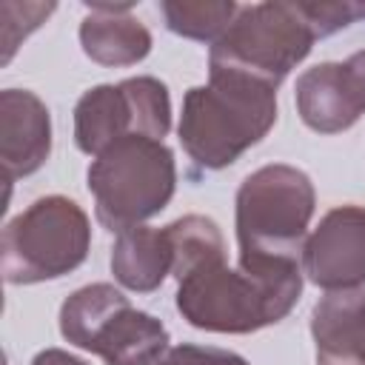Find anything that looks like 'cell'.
<instances>
[{
	"label": "cell",
	"mask_w": 365,
	"mask_h": 365,
	"mask_svg": "<svg viewBox=\"0 0 365 365\" xmlns=\"http://www.w3.org/2000/svg\"><path fill=\"white\" fill-rule=\"evenodd\" d=\"M302 294V265L277 259L205 262L177 282V311L200 331L254 334L291 314Z\"/></svg>",
	"instance_id": "6da1fadb"
},
{
	"label": "cell",
	"mask_w": 365,
	"mask_h": 365,
	"mask_svg": "<svg viewBox=\"0 0 365 365\" xmlns=\"http://www.w3.org/2000/svg\"><path fill=\"white\" fill-rule=\"evenodd\" d=\"M208 74V86L185 91L177 134L197 168L220 171L274 128L277 88L237 71Z\"/></svg>",
	"instance_id": "7a4b0ae2"
},
{
	"label": "cell",
	"mask_w": 365,
	"mask_h": 365,
	"mask_svg": "<svg viewBox=\"0 0 365 365\" xmlns=\"http://www.w3.org/2000/svg\"><path fill=\"white\" fill-rule=\"evenodd\" d=\"M317 208V191L305 171L271 163L251 171L237 188V242L240 259L299 262L308 225Z\"/></svg>",
	"instance_id": "3957f363"
},
{
	"label": "cell",
	"mask_w": 365,
	"mask_h": 365,
	"mask_svg": "<svg viewBox=\"0 0 365 365\" xmlns=\"http://www.w3.org/2000/svg\"><path fill=\"white\" fill-rule=\"evenodd\" d=\"M88 191L97 222L108 231H128L160 214L177 191L174 151L163 140L123 137L88 165Z\"/></svg>",
	"instance_id": "277c9868"
},
{
	"label": "cell",
	"mask_w": 365,
	"mask_h": 365,
	"mask_svg": "<svg viewBox=\"0 0 365 365\" xmlns=\"http://www.w3.org/2000/svg\"><path fill=\"white\" fill-rule=\"evenodd\" d=\"M317 31L302 0H271L240 6L225 34L208 51V71H237L271 88L314 48Z\"/></svg>",
	"instance_id": "5b68a950"
},
{
	"label": "cell",
	"mask_w": 365,
	"mask_h": 365,
	"mask_svg": "<svg viewBox=\"0 0 365 365\" xmlns=\"http://www.w3.org/2000/svg\"><path fill=\"white\" fill-rule=\"evenodd\" d=\"M91 248L88 214L63 194H48L6 222L0 268L9 285L60 279L80 268Z\"/></svg>",
	"instance_id": "8992f818"
},
{
	"label": "cell",
	"mask_w": 365,
	"mask_h": 365,
	"mask_svg": "<svg viewBox=\"0 0 365 365\" xmlns=\"http://www.w3.org/2000/svg\"><path fill=\"white\" fill-rule=\"evenodd\" d=\"M60 334L106 365H160L171 351L168 328L108 282L83 285L63 302Z\"/></svg>",
	"instance_id": "52a82bcc"
},
{
	"label": "cell",
	"mask_w": 365,
	"mask_h": 365,
	"mask_svg": "<svg viewBox=\"0 0 365 365\" xmlns=\"http://www.w3.org/2000/svg\"><path fill=\"white\" fill-rule=\"evenodd\" d=\"M171 131L168 86L151 74L88 88L74 106V143L83 154L100 157L123 137L163 140Z\"/></svg>",
	"instance_id": "ba28073f"
},
{
	"label": "cell",
	"mask_w": 365,
	"mask_h": 365,
	"mask_svg": "<svg viewBox=\"0 0 365 365\" xmlns=\"http://www.w3.org/2000/svg\"><path fill=\"white\" fill-rule=\"evenodd\" d=\"M302 274L325 291L365 285V205L331 208L302 248Z\"/></svg>",
	"instance_id": "9c48e42d"
},
{
	"label": "cell",
	"mask_w": 365,
	"mask_h": 365,
	"mask_svg": "<svg viewBox=\"0 0 365 365\" xmlns=\"http://www.w3.org/2000/svg\"><path fill=\"white\" fill-rule=\"evenodd\" d=\"M51 154V114L46 103L26 88L0 91V163L6 182L29 177Z\"/></svg>",
	"instance_id": "30bf717a"
},
{
	"label": "cell",
	"mask_w": 365,
	"mask_h": 365,
	"mask_svg": "<svg viewBox=\"0 0 365 365\" xmlns=\"http://www.w3.org/2000/svg\"><path fill=\"white\" fill-rule=\"evenodd\" d=\"M317 365H365V285L328 291L311 311Z\"/></svg>",
	"instance_id": "8fae6325"
},
{
	"label": "cell",
	"mask_w": 365,
	"mask_h": 365,
	"mask_svg": "<svg viewBox=\"0 0 365 365\" xmlns=\"http://www.w3.org/2000/svg\"><path fill=\"white\" fill-rule=\"evenodd\" d=\"M294 97L299 120L317 134H339L362 117V106L342 63H319L305 68L297 77Z\"/></svg>",
	"instance_id": "7c38bea8"
},
{
	"label": "cell",
	"mask_w": 365,
	"mask_h": 365,
	"mask_svg": "<svg viewBox=\"0 0 365 365\" xmlns=\"http://www.w3.org/2000/svg\"><path fill=\"white\" fill-rule=\"evenodd\" d=\"M131 6H111V3H94L91 14L80 23V46L88 60L120 68L134 66L148 57L151 51V31L128 14Z\"/></svg>",
	"instance_id": "4fadbf2b"
},
{
	"label": "cell",
	"mask_w": 365,
	"mask_h": 365,
	"mask_svg": "<svg viewBox=\"0 0 365 365\" xmlns=\"http://www.w3.org/2000/svg\"><path fill=\"white\" fill-rule=\"evenodd\" d=\"M174 254L165 228L137 225L117 234L111 245V274L114 279L137 294L157 291L171 274Z\"/></svg>",
	"instance_id": "5bb4252c"
},
{
	"label": "cell",
	"mask_w": 365,
	"mask_h": 365,
	"mask_svg": "<svg viewBox=\"0 0 365 365\" xmlns=\"http://www.w3.org/2000/svg\"><path fill=\"white\" fill-rule=\"evenodd\" d=\"M168 242H171V254H174V265H171V277L180 282L185 274L197 271L205 262L222 259L225 257V240L220 225L211 217L202 214H185L174 222L165 225Z\"/></svg>",
	"instance_id": "9a60e30c"
},
{
	"label": "cell",
	"mask_w": 365,
	"mask_h": 365,
	"mask_svg": "<svg viewBox=\"0 0 365 365\" xmlns=\"http://www.w3.org/2000/svg\"><path fill=\"white\" fill-rule=\"evenodd\" d=\"M160 11L168 31L214 46L237 17L240 6L234 0H163Z\"/></svg>",
	"instance_id": "2e32d148"
},
{
	"label": "cell",
	"mask_w": 365,
	"mask_h": 365,
	"mask_svg": "<svg viewBox=\"0 0 365 365\" xmlns=\"http://www.w3.org/2000/svg\"><path fill=\"white\" fill-rule=\"evenodd\" d=\"M302 9L317 37H328L356 20H365V3L356 0H302Z\"/></svg>",
	"instance_id": "e0dca14e"
},
{
	"label": "cell",
	"mask_w": 365,
	"mask_h": 365,
	"mask_svg": "<svg viewBox=\"0 0 365 365\" xmlns=\"http://www.w3.org/2000/svg\"><path fill=\"white\" fill-rule=\"evenodd\" d=\"M160 365H248V362L240 354L225 351V348L182 342V345H174Z\"/></svg>",
	"instance_id": "ac0fdd59"
},
{
	"label": "cell",
	"mask_w": 365,
	"mask_h": 365,
	"mask_svg": "<svg viewBox=\"0 0 365 365\" xmlns=\"http://www.w3.org/2000/svg\"><path fill=\"white\" fill-rule=\"evenodd\" d=\"M342 66H345V74H348V80H351V88H354V94H356L362 111H365V48L354 51Z\"/></svg>",
	"instance_id": "d6986e66"
},
{
	"label": "cell",
	"mask_w": 365,
	"mask_h": 365,
	"mask_svg": "<svg viewBox=\"0 0 365 365\" xmlns=\"http://www.w3.org/2000/svg\"><path fill=\"white\" fill-rule=\"evenodd\" d=\"M31 365H88V362H83L80 356H71L63 348H46L31 359Z\"/></svg>",
	"instance_id": "ffe728a7"
}]
</instances>
